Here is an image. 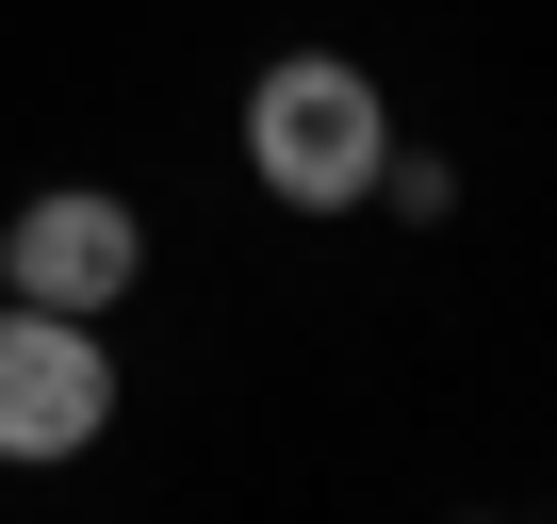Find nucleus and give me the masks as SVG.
<instances>
[{
	"label": "nucleus",
	"instance_id": "f257e3e1",
	"mask_svg": "<svg viewBox=\"0 0 557 524\" xmlns=\"http://www.w3.org/2000/svg\"><path fill=\"white\" fill-rule=\"evenodd\" d=\"M377 164H394V99H377L345 50H278V66L246 83V180H262L278 213H361Z\"/></svg>",
	"mask_w": 557,
	"mask_h": 524
},
{
	"label": "nucleus",
	"instance_id": "f03ea898",
	"mask_svg": "<svg viewBox=\"0 0 557 524\" xmlns=\"http://www.w3.org/2000/svg\"><path fill=\"white\" fill-rule=\"evenodd\" d=\"M99 426H115V345L83 312L0 296V459H83Z\"/></svg>",
	"mask_w": 557,
	"mask_h": 524
},
{
	"label": "nucleus",
	"instance_id": "7ed1b4c3",
	"mask_svg": "<svg viewBox=\"0 0 557 524\" xmlns=\"http://www.w3.org/2000/svg\"><path fill=\"white\" fill-rule=\"evenodd\" d=\"M132 279H148V213L132 197H99V180H66V197H34L17 229H0V296H34V312H132Z\"/></svg>",
	"mask_w": 557,
	"mask_h": 524
}]
</instances>
